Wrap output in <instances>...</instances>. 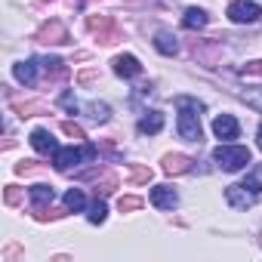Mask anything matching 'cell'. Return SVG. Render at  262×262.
<instances>
[{"instance_id": "obj_24", "label": "cell", "mask_w": 262, "mask_h": 262, "mask_svg": "<svg viewBox=\"0 0 262 262\" xmlns=\"http://www.w3.org/2000/svg\"><path fill=\"white\" fill-rule=\"evenodd\" d=\"M244 99H247L253 108H259V111H262V90H253V93H247Z\"/></svg>"}, {"instance_id": "obj_22", "label": "cell", "mask_w": 262, "mask_h": 262, "mask_svg": "<svg viewBox=\"0 0 262 262\" xmlns=\"http://www.w3.org/2000/svg\"><path fill=\"white\" fill-rule=\"evenodd\" d=\"M62 133H65V136H71V139H83V129H80L77 123H71V120H65V123H62Z\"/></svg>"}, {"instance_id": "obj_2", "label": "cell", "mask_w": 262, "mask_h": 262, "mask_svg": "<svg viewBox=\"0 0 262 262\" xmlns=\"http://www.w3.org/2000/svg\"><path fill=\"white\" fill-rule=\"evenodd\" d=\"M213 161H216V167H222L225 173H237V170H244V167L250 164V148L225 142V145H219V148L213 151Z\"/></svg>"}, {"instance_id": "obj_10", "label": "cell", "mask_w": 262, "mask_h": 262, "mask_svg": "<svg viewBox=\"0 0 262 262\" xmlns=\"http://www.w3.org/2000/svg\"><path fill=\"white\" fill-rule=\"evenodd\" d=\"M151 204H155L158 210H173V207L179 204V194H176L170 185H155V188H151Z\"/></svg>"}, {"instance_id": "obj_18", "label": "cell", "mask_w": 262, "mask_h": 262, "mask_svg": "<svg viewBox=\"0 0 262 262\" xmlns=\"http://www.w3.org/2000/svg\"><path fill=\"white\" fill-rule=\"evenodd\" d=\"M86 111H90V120H96V123H108V117H111L108 105H102V102H90Z\"/></svg>"}, {"instance_id": "obj_16", "label": "cell", "mask_w": 262, "mask_h": 262, "mask_svg": "<svg viewBox=\"0 0 262 262\" xmlns=\"http://www.w3.org/2000/svg\"><path fill=\"white\" fill-rule=\"evenodd\" d=\"M210 19H207V13L204 10H198V7H188L185 10V16H182V25L188 28V31H194V28H204Z\"/></svg>"}, {"instance_id": "obj_20", "label": "cell", "mask_w": 262, "mask_h": 262, "mask_svg": "<svg viewBox=\"0 0 262 262\" xmlns=\"http://www.w3.org/2000/svg\"><path fill=\"white\" fill-rule=\"evenodd\" d=\"M105 216H108V210H105V204H102V201H96V204H90V213H86V219H90L93 225H99V222H105Z\"/></svg>"}, {"instance_id": "obj_19", "label": "cell", "mask_w": 262, "mask_h": 262, "mask_svg": "<svg viewBox=\"0 0 262 262\" xmlns=\"http://www.w3.org/2000/svg\"><path fill=\"white\" fill-rule=\"evenodd\" d=\"M244 185H247L250 191H256V194L262 191V164H256V167H253V170L247 173V179H244Z\"/></svg>"}, {"instance_id": "obj_23", "label": "cell", "mask_w": 262, "mask_h": 262, "mask_svg": "<svg viewBox=\"0 0 262 262\" xmlns=\"http://www.w3.org/2000/svg\"><path fill=\"white\" fill-rule=\"evenodd\" d=\"M117 207H120L123 213H126V210H139V207H142V201H139V198H120V201H117Z\"/></svg>"}, {"instance_id": "obj_26", "label": "cell", "mask_w": 262, "mask_h": 262, "mask_svg": "<svg viewBox=\"0 0 262 262\" xmlns=\"http://www.w3.org/2000/svg\"><path fill=\"white\" fill-rule=\"evenodd\" d=\"M133 179H136V182H145V179H151V170L139 167V170H133Z\"/></svg>"}, {"instance_id": "obj_25", "label": "cell", "mask_w": 262, "mask_h": 262, "mask_svg": "<svg viewBox=\"0 0 262 262\" xmlns=\"http://www.w3.org/2000/svg\"><path fill=\"white\" fill-rule=\"evenodd\" d=\"M19 201H22L19 188H16V185H10V188H7V204H19Z\"/></svg>"}, {"instance_id": "obj_15", "label": "cell", "mask_w": 262, "mask_h": 262, "mask_svg": "<svg viewBox=\"0 0 262 262\" xmlns=\"http://www.w3.org/2000/svg\"><path fill=\"white\" fill-rule=\"evenodd\" d=\"M16 80H19V83H25V86H31V83L37 80V62H34V59L19 62V65H16Z\"/></svg>"}, {"instance_id": "obj_17", "label": "cell", "mask_w": 262, "mask_h": 262, "mask_svg": "<svg viewBox=\"0 0 262 262\" xmlns=\"http://www.w3.org/2000/svg\"><path fill=\"white\" fill-rule=\"evenodd\" d=\"M65 207L74 210V213L86 210V198H83V191H80V188H68V191H65Z\"/></svg>"}, {"instance_id": "obj_6", "label": "cell", "mask_w": 262, "mask_h": 262, "mask_svg": "<svg viewBox=\"0 0 262 262\" xmlns=\"http://www.w3.org/2000/svg\"><path fill=\"white\" fill-rule=\"evenodd\" d=\"M213 133H216V139L231 142V139H237V133H241V123L234 120V114H219V117L213 120Z\"/></svg>"}, {"instance_id": "obj_12", "label": "cell", "mask_w": 262, "mask_h": 262, "mask_svg": "<svg viewBox=\"0 0 262 262\" xmlns=\"http://www.w3.org/2000/svg\"><path fill=\"white\" fill-rule=\"evenodd\" d=\"M28 198H31L34 210H43L47 204H53V201H56V191H53V185H31Z\"/></svg>"}, {"instance_id": "obj_9", "label": "cell", "mask_w": 262, "mask_h": 262, "mask_svg": "<svg viewBox=\"0 0 262 262\" xmlns=\"http://www.w3.org/2000/svg\"><path fill=\"white\" fill-rule=\"evenodd\" d=\"M37 40L40 43H68V31L62 22H47L40 31H37Z\"/></svg>"}, {"instance_id": "obj_13", "label": "cell", "mask_w": 262, "mask_h": 262, "mask_svg": "<svg viewBox=\"0 0 262 262\" xmlns=\"http://www.w3.org/2000/svg\"><path fill=\"white\" fill-rule=\"evenodd\" d=\"M155 50L164 53V56H176V53H179V40H176V34H170V31H158V34H155Z\"/></svg>"}, {"instance_id": "obj_7", "label": "cell", "mask_w": 262, "mask_h": 262, "mask_svg": "<svg viewBox=\"0 0 262 262\" xmlns=\"http://www.w3.org/2000/svg\"><path fill=\"white\" fill-rule=\"evenodd\" d=\"M28 142H31V148H34L37 155H56V151H59V145H56V139H53L50 129H34Z\"/></svg>"}, {"instance_id": "obj_11", "label": "cell", "mask_w": 262, "mask_h": 262, "mask_svg": "<svg viewBox=\"0 0 262 262\" xmlns=\"http://www.w3.org/2000/svg\"><path fill=\"white\" fill-rule=\"evenodd\" d=\"M161 129H164V114H161V111H145V114L139 117V133L158 136Z\"/></svg>"}, {"instance_id": "obj_3", "label": "cell", "mask_w": 262, "mask_h": 262, "mask_svg": "<svg viewBox=\"0 0 262 262\" xmlns=\"http://www.w3.org/2000/svg\"><path fill=\"white\" fill-rule=\"evenodd\" d=\"M99 151H96V145H83V148H74V145H68V148H59L56 155H53V167L59 170V173H68L71 167H77L80 161H93Z\"/></svg>"}, {"instance_id": "obj_27", "label": "cell", "mask_w": 262, "mask_h": 262, "mask_svg": "<svg viewBox=\"0 0 262 262\" xmlns=\"http://www.w3.org/2000/svg\"><path fill=\"white\" fill-rule=\"evenodd\" d=\"M244 74H259V77H262V62H250V65H244Z\"/></svg>"}, {"instance_id": "obj_5", "label": "cell", "mask_w": 262, "mask_h": 262, "mask_svg": "<svg viewBox=\"0 0 262 262\" xmlns=\"http://www.w3.org/2000/svg\"><path fill=\"white\" fill-rule=\"evenodd\" d=\"M256 198H259V194H256V191H250L244 182H241V185H228V188H225V201H228L234 210H250V207L256 204Z\"/></svg>"}, {"instance_id": "obj_8", "label": "cell", "mask_w": 262, "mask_h": 262, "mask_svg": "<svg viewBox=\"0 0 262 262\" xmlns=\"http://www.w3.org/2000/svg\"><path fill=\"white\" fill-rule=\"evenodd\" d=\"M114 74H117V77H139V74H142V65H139L136 56L123 53V56L114 59Z\"/></svg>"}, {"instance_id": "obj_28", "label": "cell", "mask_w": 262, "mask_h": 262, "mask_svg": "<svg viewBox=\"0 0 262 262\" xmlns=\"http://www.w3.org/2000/svg\"><path fill=\"white\" fill-rule=\"evenodd\" d=\"M256 139H259V148H262V123H259V133H256Z\"/></svg>"}, {"instance_id": "obj_4", "label": "cell", "mask_w": 262, "mask_h": 262, "mask_svg": "<svg viewBox=\"0 0 262 262\" xmlns=\"http://www.w3.org/2000/svg\"><path fill=\"white\" fill-rule=\"evenodd\" d=\"M259 16H262V10H259V4H253V0H234L228 7V19L234 25H253V22H259Z\"/></svg>"}, {"instance_id": "obj_14", "label": "cell", "mask_w": 262, "mask_h": 262, "mask_svg": "<svg viewBox=\"0 0 262 262\" xmlns=\"http://www.w3.org/2000/svg\"><path fill=\"white\" fill-rule=\"evenodd\" d=\"M191 164H194V161L185 158V155H167V158H164V170H167L170 176H173V173H176V176H179V173H188Z\"/></svg>"}, {"instance_id": "obj_1", "label": "cell", "mask_w": 262, "mask_h": 262, "mask_svg": "<svg viewBox=\"0 0 262 262\" xmlns=\"http://www.w3.org/2000/svg\"><path fill=\"white\" fill-rule=\"evenodd\" d=\"M176 108H179V117H176L179 139H185V142H201V136H204V129H201L204 102H198V99H191V96H176Z\"/></svg>"}, {"instance_id": "obj_21", "label": "cell", "mask_w": 262, "mask_h": 262, "mask_svg": "<svg viewBox=\"0 0 262 262\" xmlns=\"http://www.w3.org/2000/svg\"><path fill=\"white\" fill-rule=\"evenodd\" d=\"M59 105H62V108H68L71 114H74V111L80 108V105H77V99H74V93H68V90H65V93L59 96Z\"/></svg>"}]
</instances>
